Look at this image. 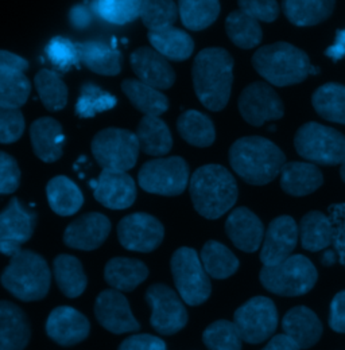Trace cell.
Instances as JSON below:
<instances>
[{"label":"cell","instance_id":"cell-1","mask_svg":"<svg viewBox=\"0 0 345 350\" xmlns=\"http://www.w3.org/2000/svg\"><path fill=\"white\" fill-rule=\"evenodd\" d=\"M193 87L201 104L212 112L224 109L233 83V58L222 47L203 49L192 68Z\"/></svg>","mask_w":345,"mask_h":350},{"label":"cell","instance_id":"cell-2","mask_svg":"<svg viewBox=\"0 0 345 350\" xmlns=\"http://www.w3.org/2000/svg\"><path fill=\"white\" fill-rule=\"evenodd\" d=\"M229 165L244 182L263 186L274 180L286 163L283 151L263 136H244L229 148Z\"/></svg>","mask_w":345,"mask_h":350},{"label":"cell","instance_id":"cell-3","mask_svg":"<svg viewBox=\"0 0 345 350\" xmlns=\"http://www.w3.org/2000/svg\"><path fill=\"white\" fill-rule=\"evenodd\" d=\"M189 191L197 213L208 219L224 216L235 206L239 197L233 175L220 165L199 167L189 180Z\"/></svg>","mask_w":345,"mask_h":350},{"label":"cell","instance_id":"cell-4","mask_svg":"<svg viewBox=\"0 0 345 350\" xmlns=\"http://www.w3.org/2000/svg\"><path fill=\"white\" fill-rule=\"evenodd\" d=\"M253 66L268 84L282 88L305 81L311 64L300 47L289 42H275L254 53Z\"/></svg>","mask_w":345,"mask_h":350},{"label":"cell","instance_id":"cell-5","mask_svg":"<svg viewBox=\"0 0 345 350\" xmlns=\"http://www.w3.org/2000/svg\"><path fill=\"white\" fill-rule=\"evenodd\" d=\"M3 287L23 302L43 299L51 282V272L46 260L33 251H21L1 273Z\"/></svg>","mask_w":345,"mask_h":350},{"label":"cell","instance_id":"cell-6","mask_svg":"<svg viewBox=\"0 0 345 350\" xmlns=\"http://www.w3.org/2000/svg\"><path fill=\"white\" fill-rule=\"evenodd\" d=\"M261 286L281 297H301L313 290L318 272L306 256L292 255L285 262L260 269Z\"/></svg>","mask_w":345,"mask_h":350},{"label":"cell","instance_id":"cell-7","mask_svg":"<svg viewBox=\"0 0 345 350\" xmlns=\"http://www.w3.org/2000/svg\"><path fill=\"white\" fill-rule=\"evenodd\" d=\"M297 154L321 166H336L345 162V136L340 131L316 122L305 123L296 132Z\"/></svg>","mask_w":345,"mask_h":350},{"label":"cell","instance_id":"cell-8","mask_svg":"<svg viewBox=\"0 0 345 350\" xmlns=\"http://www.w3.org/2000/svg\"><path fill=\"white\" fill-rule=\"evenodd\" d=\"M170 267L174 284L186 305L200 306L209 299L212 293L211 279L193 248H178L172 254Z\"/></svg>","mask_w":345,"mask_h":350},{"label":"cell","instance_id":"cell-9","mask_svg":"<svg viewBox=\"0 0 345 350\" xmlns=\"http://www.w3.org/2000/svg\"><path fill=\"white\" fill-rule=\"evenodd\" d=\"M92 154L103 170H131L139 157L136 133L125 129H105L97 132L92 140Z\"/></svg>","mask_w":345,"mask_h":350},{"label":"cell","instance_id":"cell-10","mask_svg":"<svg viewBox=\"0 0 345 350\" xmlns=\"http://www.w3.org/2000/svg\"><path fill=\"white\" fill-rule=\"evenodd\" d=\"M189 180V166L181 157L151 159L138 174L139 186L144 191L168 197L182 194Z\"/></svg>","mask_w":345,"mask_h":350},{"label":"cell","instance_id":"cell-11","mask_svg":"<svg viewBox=\"0 0 345 350\" xmlns=\"http://www.w3.org/2000/svg\"><path fill=\"white\" fill-rule=\"evenodd\" d=\"M233 323L243 341L253 345L260 344L275 333L278 310L270 298L254 297L235 311Z\"/></svg>","mask_w":345,"mask_h":350},{"label":"cell","instance_id":"cell-12","mask_svg":"<svg viewBox=\"0 0 345 350\" xmlns=\"http://www.w3.org/2000/svg\"><path fill=\"white\" fill-rule=\"evenodd\" d=\"M146 302L151 307V326L162 336H172L188 323V311L178 294L166 284H153L146 291Z\"/></svg>","mask_w":345,"mask_h":350},{"label":"cell","instance_id":"cell-13","mask_svg":"<svg viewBox=\"0 0 345 350\" xmlns=\"http://www.w3.org/2000/svg\"><path fill=\"white\" fill-rule=\"evenodd\" d=\"M37 215L29 211L16 197L0 212V254L12 258L22 251L36 229Z\"/></svg>","mask_w":345,"mask_h":350},{"label":"cell","instance_id":"cell-14","mask_svg":"<svg viewBox=\"0 0 345 350\" xmlns=\"http://www.w3.org/2000/svg\"><path fill=\"white\" fill-rule=\"evenodd\" d=\"M238 105L242 118L254 127L279 120L285 115L283 101L270 84L263 81H255L244 88Z\"/></svg>","mask_w":345,"mask_h":350},{"label":"cell","instance_id":"cell-15","mask_svg":"<svg viewBox=\"0 0 345 350\" xmlns=\"http://www.w3.org/2000/svg\"><path fill=\"white\" fill-rule=\"evenodd\" d=\"M165 236L161 221L149 213H132L118 224V239L123 248L149 254L155 251Z\"/></svg>","mask_w":345,"mask_h":350},{"label":"cell","instance_id":"cell-16","mask_svg":"<svg viewBox=\"0 0 345 350\" xmlns=\"http://www.w3.org/2000/svg\"><path fill=\"white\" fill-rule=\"evenodd\" d=\"M300 237L298 224L290 216L272 219L264 233L260 262L264 267H272L289 259L297 247Z\"/></svg>","mask_w":345,"mask_h":350},{"label":"cell","instance_id":"cell-17","mask_svg":"<svg viewBox=\"0 0 345 350\" xmlns=\"http://www.w3.org/2000/svg\"><path fill=\"white\" fill-rule=\"evenodd\" d=\"M94 315L99 323L114 334H125L140 329L127 298L114 288L99 294L94 302Z\"/></svg>","mask_w":345,"mask_h":350},{"label":"cell","instance_id":"cell-18","mask_svg":"<svg viewBox=\"0 0 345 350\" xmlns=\"http://www.w3.org/2000/svg\"><path fill=\"white\" fill-rule=\"evenodd\" d=\"M89 332L90 325L86 315L73 307H55L46 321L49 338L61 347H73L83 342Z\"/></svg>","mask_w":345,"mask_h":350},{"label":"cell","instance_id":"cell-19","mask_svg":"<svg viewBox=\"0 0 345 350\" xmlns=\"http://www.w3.org/2000/svg\"><path fill=\"white\" fill-rule=\"evenodd\" d=\"M111 232V221L107 216L92 212L69 224L64 232V243L69 248L80 251L97 250Z\"/></svg>","mask_w":345,"mask_h":350},{"label":"cell","instance_id":"cell-20","mask_svg":"<svg viewBox=\"0 0 345 350\" xmlns=\"http://www.w3.org/2000/svg\"><path fill=\"white\" fill-rule=\"evenodd\" d=\"M132 70L139 81L158 90L169 89L175 83V72L168 59L153 47H139L129 57Z\"/></svg>","mask_w":345,"mask_h":350},{"label":"cell","instance_id":"cell-21","mask_svg":"<svg viewBox=\"0 0 345 350\" xmlns=\"http://www.w3.org/2000/svg\"><path fill=\"white\" fill-rule=\"evenodd\" d=\"M94 200L107 209L123 211L136 200V185L131 175L123 172L103 170L93 190Z\"/></svg>","mask_w":345,"mask_h":350},{"label":"cell","instance_id":"cell-22","mask_svg":"<svg viewBox=\"0 0 345 350\" xmlns=\"http://www.w3.org/2000/svg\"><path fill=\"white\" fill-rule=\"evenodd\" d=\"M225 232L233 245L247 254L258 251L266 233L258 216L244 206L236 208L229 213L225 221Z\"/></svg>","mask_w":345,"mask_h":350},{"label":"cell","instance_id":"cell-23","mask_svg":"<svg viewBox=\"0 0 345 350\" xmlns=\"http://www.w3.org/2000/svg\"><path fill=\"white\" fill-rule=\"evenodd\" d=\"M282 329L300 349L314 347L322 336V323L309 307L297 306L289 310L282 319Z\"/></svg>","mask_w":345,"mask_h":350},{"label":"cell","instance_id":"cell-24","mask_svg":"<svg viewBox=\"0 0 345 350\" xmlns=\"http://www.w3.org/2000/svg\"><path fill=\"white\" fill-rule=\"evenodd\" d=\"M30 323L21 307L0 301V350H23L30 341Z\"/></svg>","mask_w":345,"mask_h":350},{"label":"cell","instance_id":"cell-25","mask_svg":"<svg viewBox=\"0 0 345 350\" xmlns=\"http://www.w3.org/2000/svg\"><path fill=\"white\" fill-rule=\"evenodd\" d=\"M30 139L34 154L44 163L57 162L62 157L65 135L55 119H37L30 127Z\"/></svg>","mask_w":345,"mask_h":350},{"label":"cell","instance_id":"cell-26","mask_svg":"<svg viewBox=\"0 0 345 350\" xmlns=\"http://www.w3.org/2000/svg\"><path fill=\"white\" fill-rule=\"evenodd\" d=\"M281 189L293 197L317 191L324 183L321 170L309 162H286L281 170Z\"/></svg>","mask_w":345,"mask_h":350},{"label":"cell","instance_id":"cell-27","mask_svg":"<svg viewBox=\"0 0 345 350\" xmlns=\"http://www.w3.org/2000/svg\"><path fill=\"white\" fill-rule=\"evenodd\" d=\"M80 62L101 76H118L122 70L120 51L103 41H86L76 44Z\"/></svg>","mask_w":345,"mask_h":350},{"label":"cell","instance_id":"cell-28","mask_svg":"<svg viewBox=\"0 0 345 350\" xmlns=\"http://www.w3.org/2000/svg\"><path fill=\"white\" fill-rule=\"evenodd\" d=\"M46 196L51 211L64 217L77 213L84 204L80 187L65 175H58L49 180Z\"/></svg>","mask_w":345,"mask_h":350},{"label":"cell","instance_id":"cell-29","mask_svg":"<svg viewBox=\"0 0 345 350\" xmlns=\"http://www.w3.org/2000/svg\"><path fill=\"white\" fill-rule=\"evenodd\" d=\"M149 276V268L138 259L114 258L104 269L105 282L116 291L129 293L142 284Z\"/></svg>","mask_w":345,"mask_h":350},{"label":"cell","instance_id":"cell-30","mask_svg":"<svg viewBox=\"0 0 345 350\" xmlns=\"http://www.w3.org/2000/svg\"><path fill=\"white\" fill-rule=\"evenodd\" d=\"M140 151L151 157H164L172 147V132L158 116H143L136 129Z\"/></svg>","mask_w":345,"mask_h":350},{"label":"cell","instance_id":"cell-31","mask_svg":"<svg viewBox=\"0 0 345 350\" xmlns=\"http://www.w3.org/2000/svg\"><path fill=\"white\" fill-rule=\"evenodd\" d=\"M332 0H285L282 11L288 21L298 27L316 26L325 22L335 11Z\"/></svg>","mask_w":345,"mask_h":350},{"label":"cell","instance_id":"cell-32","mask_svg":"<svg viewBox=\"0 0 345 350\" xmlns=\"http://www.w3.org/2000/svg\"><path fill=\"white\" fill-rule=\"evenodd\" d=\"M147 38L155 51L172 61H185L194 50L192 37L185 30L172 26L158 31H149Z\"/></svg>","mask_w":345,"mask_h":350},{"label":"cell","instance_id":"cell-33","mask_svg":"<svg viewBox=\"0 0 345 350\" xmlns=\"http://www.w3.org/2000/svg\"><path fill=\"white\" fill-rule=\"evenodd\" d=\"M122 90L131 104L144 116H161L169 108L168 97L155 88L143 84L139 80L127 79L122 83Z\"/></svg>","mask_w":345,"mask_h":350},{"label":"cell","instance_id":"cell-34","mask_svg":"<svg viewBox=\"0 0 345 350\" xmlns=\"http://www.w3.org/2000/svg\"><path fill=\"white\" fill-rule=\"evenodd\" d=\"M53 272L61 293L77 298L86 291L88 279L81 262L72 255H58L53 262Z\"/></svg>","mask_w":345,"mask_h":350},{"label":"cell","instance_id":"cell-35","mask_svg":"<svg viewBox=\"0 0 345 350\" xmlns=\"http://www.w3.org/2000/svg\"><path fill=\"white\" fill-rule=\"evenodd\" d=\"M314 111L331 123L345 126V85L327 83L317 88L311 96Z\"/></svg>","mask_w":345,"mask_h":350},{"label":"cell","instance_id":"cell-36","mask_svg":"<svg viewBox=\"0 0 345 350\" xmlns=\"http://www.w3.org/2000/svg\"><path fill=\"white\" fill-rule=\"evenodd\" d=\"M302 247L310 252H318L328 248L333 240V229L328 217L311 211L306 213L298 225Z\"/></svg>","mask_w":345,"mask_h":350},{"label":"cell","instance_id":"cell-37","mask_svg":"<svg viewBox=\"0 0 345 350\" xmlns=\"http://www.w3.org/2000/svg\"><path fill=\"white\" fill-rule=\"evenodd\" d=\"M177 130L185 142L194 147H209L215 143V124L203 112L194 109L183 112L177 120Z\"/></svg>","mask_w":345,"mask_h":350},{"label":"cell","instance_id":"cell-38","mask_svg":"<svg viewBox=\"0 0 345 350\" xmlns=\"http://www.w3.org/2000/svg\"><path fill=\"white\" fill-rule=\"evenodd\" d=\"M225 31L233 44L246 50L257 47L263 40V31L258 21L240 8L227 16Z\"/></svg>","mask_w":345,"mask_h":350},{"label":"cell","instance_id":"cell-39","mask_svg":"<svg viewBox=\"0 0 345 350\" xmlns=\"http://www.w3.org/2000/svg\"><path fill=\"white\" fill-rule=\"evenodd\" d=\"M217 0H181L178 14L182 25L188 30L201 31L214 25L220 15Z\"/></svg>","mask_w":345,"mask_h":350},{"label":"cell","instance_id":"cell-40","mask_svg":"<svg viewBox=\"0 0 345 350\" xmlns=\"http://www.w3.org/2000/svg\"><path fill=\"white\" fill-rule=\"evenodd\" d=\"M204 269L211 278L227 279L239 269V259L224 244L209 240L200 255Z\"/></svg>","mask_w":345,"mask_h":350},{"label":"cell","instance_id":"cell-41","mask_svg":"<svg viewBox=\"0 0 345 350\" xmlns=\"http://www.w3.org/2000/svg\"><path fill=\"white\" fill-rule=\"evenodd\" d=\"M86 4L94 16L112 25H127L140 16L139 0H94Z\"/></svg>","mask_w":345,"mask_h":350},{"label":"cell","instance_id":"cell-42","mask_svg":"<svg viewBox=\"0 0 345 350\" xmlns=\"http://www.w3.org/2000/svg\"><path fill=\"white\" fill-rule=\"evenodd\" d=\"M36 89L44 108L50 112H58L68 104V87L54 70L41 69L34 79Z\"/></svg>","mask_w":345,"mask_h":350},{"label":"cell","instance_id":"cell-43","mask_svg":"<svg viewBox=\"0 0 345 350\" xmlns=\"http://www.w3.org/2000/svg\"><path fill=\"white\" fill-rule=\"evenodd\" d=\"M31 83L25 73L0 69V107L19 109L26 104Z\"/></svg>","mask_w":345,"mask_h":350},{"label":"cell","instance_id":"cell-44","mask_svg":"<svg viewBox=\"0 0 345 350\" xmlns=\"http://www.w3.org/2000/svg\"><path fill=\"white\" fill-rule=\"evenodd\" d=\"M116 104L118 98L114 94L103 90L93 83H86L80 90L75 112L79 118L88 119L96 116L97 113L115 108Z\"/></svg>","mask_w":345,"mask_h":350},{"label":"cell","instance_id":"cell-45","mask_svg":"<svg viewBox=\"0 0 345 350\" xmlns=\"http://www.w3.org/2000/svg\"><path fill=\"white\" fill-rule=\"evenodd\" d=\"M149 31L172 27L178 18L177 4L172 0H140V16Z\"/></svg>","mask_w":345,"mask_h":350},{"label":"cell","instance_id":"cell-46","mask_svg":"<svg viewBox=\"0 0 345 350\" xmlns=\"http://www.w3.org/2000/svg\"><path fill=\"white\" fill-rule=\"evenodd\" d=\"M203 341L209 350H242V337L233 322L220 319L209 325L204 334Z\"/></svg>","mask_w":345,"mask_h":350},{"label":"cell","instance_id":"cell-47","mask_svg":"<svg viewBox=\"0 0 345 350\" xmlns=\"http://www.w3.org/2000/svg\"><path fill=\"white\" fill-rule=\"evenodd\" d=\"M46 55L51 65L62 72L66 73L71 70L72 66H79L80 57L76 44H73L71 40L64 37H54L46 44Z\"/></svg>","mask_w":345,"mask_h":350},{"label":"cell","instance_id":"cell-48","mask_svg":"<svg viewBox=\"0 0 345 350\" xmlns=\"http://www.w3.org/2000/svg\"><path fill=\"white\" fill-rule=\"evenodd\" d=\"M25 118L21 109L0 107V143L10 144L22 137Z\"/></svg>","mask_w":345,"mask_h":350},{"label":"cell","instance_id":"cell-49","mask_svg":"<svg viewBox=\"0 0 345 350\" xmlns=\"http://www.w3.org/2000/svg\"><path fill=\"white\" fill-rule=\"evenodd\" d=\"M239 7L258 22L271 23L279 15V4L275 0H240Z\"/></svg>","mask_w":345,"mask_h":350},{"label":"cell","instance_id":"cell-50","mask_svg":"<svg viewBox=\"0 0 345 350\" xmlns=\"http://www.w3.org/2000/svg\"><path fill=\"white\" fill-rule=\"evenodd\" d=\"M21 182V170L16 161L0 151V194H11L16 191Z\"/></svg>","mask_w":345,"mask_h":350},{"label":"cell","instance_id":"cell-51","mask_svg":"<svg viewBox=\"0 0 345 350\" xmlns=\"http://www.w3.org/2000/svg\"><path fill=\"white\" fill-rule=\"evenodd\" d=\"M119 350H168L166 342L151 334H136L126 338Z\"/></svg>","mask_w":345,"mask_h":350},{"label":"cell","instance_id":"cell-52","mask_svg":"<svg viewBox=\"0 0 345 350\" xmlns=\"http://www.w3.org/2000/svg\"><path fill=\"white\" fill-rule=\"evenodd\" d=\"M329 326L333 332L345 333V290L336 294L331 304Z\"/></svg>","mask_w":345,"mask_h":350},{"label":"cell","instance_id":"cell-53","mask_svg":"<svg viewBox=\"0 0 345 350\" xmlns=\"http://www.w3.org/2000/svg\"><path fill=\"white\" fill-rule=\"evenodd\" d=\"M0 69L25 73V70L29 69V62L21 55L7 50H0Z\"/></svg>","mask_w":345,"mask_h":350},{"label":"cell","instance_id":"cell-54","mask_svg":"<svg viewBox=\"0 0 345 350\" xmlns=\"http://www.w3.org/2000/svg\"><path fill=\"white\" fill-rule=\"evenodd\" d=\"M93 16H94L93 12L90 11L89 7H86V3L76 4L69 12V21H71L72 26L79 30L86 29L92 23Z\"/></svg>","mask_w":345,"mask_h":350},{"label":"cell","instance_id":"cell-55","mask_svg":"<svg viewBox=\"0 0 345 350\" xmlns=\"http://www.w3.org/2000/svg\"><path fill=\"white\" fill-rule=\"evenodd\" d=\"M261 350H301L296 342H293L288 336L279 334L270 340V342Z\"/></svg>","mask_w":345,"mask_h":350},{"label":"cell","instance_id":"cell-56","mask_svg":"<svg viewBox=\"0 0 345 350\" xmlns=\"http://www.w3.org/2000/svg\"><path fill=\"white\" fill-rule=\"evenodd\" d=\"M321 262L325 265V267H331L336 262V255L333 251H327L322 258H321Z\"/></svg>","mask_w":345,"mask_h":350},{"label":"cell","instance_id":"cell-57","mask_svg":"<svg viewBox=\"0 0 345 350\" xmlns=\"http://www.w3.org/2000/svg\"><path fill=\"white\" fill-rule=\"evenodd\" d=\"M320 73V68H317V66H310V69H309V75H318Z\"/></svg>","mask_w":345,"mask_h":350},{"label":"cell","instance_id":"cell-58","mask_svg":"<svg viewBox=\"0 0 345 350\" xmlns=\"http://www.w3.org/2000/svg\"><path fill=\"white\" fill-rule=\"evenodd\" d=\"M89 186L94 190V189H96V186H97V179H92V180H89Z\"/></svg>","mask_w":345,"mask_h":350},{"label":"cell","instance_id":"cell-59","mask_svg":"<svg viewBox=\"0 0 345 350\" xmlns=\"http://www.w3.org/2000/svg\"><path fill=\"white\" fill-rule=\"evenodd\" d=\"M340 175H342V179L344 180L345 183V162L342 165V169H340Z\"/></svg>","mask_w":345,"mask_h":350},{"label":"cell","instance_id":"cell-60","mask_svg":"<svg viewBox=\"0 0 345 350\" xmlns=\"http://www.w3.org/2000/svg\"><path fill=\"white\" fill-rule=\"evenodd\" d=\"M277 129H275V126H271V129H268V131H275Z\"/></svg>","mask_w":345,"mask_h":350}]
</instances>
